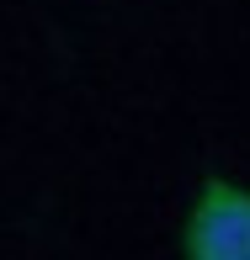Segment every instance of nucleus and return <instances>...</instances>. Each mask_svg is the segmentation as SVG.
Wrapping results in <instances>:
<instances>
[{
	"label": "nucleus",
	"mask_w": 250,
	"mask_h": 260,
	"mask_svg": "<svg viewBox=\"0 0 250 260\" xmlns=\"http://www.w3.org/2000/svg\"><path fill=\"white\" fill-rule=\"evenodd\" d=\"M186 260H250V186L208 175L181 218Z\"/></svg>",
	"instance_id": "f257e3e1"
}]
</instances>
